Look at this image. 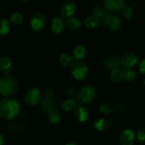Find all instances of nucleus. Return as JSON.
I'll list each match as a JSON object with an SVG mask.
<instances>
[{
  "label": "nucleus",
  "instance_id": "1",
  "mask_svg": "<svg viewBox=\"0 0 145 145\" xmlns=\"http://www.w3.org/2000/svg\"><path fill=\"white\" fill-rule=\"evenodd\" d=\"M20 109L19 100L7 97L0 102V117L5 120H12L19 115Z\"/></svg>",
  "mask_w": 145,
  "mask_h": 145
},
{
  "label": "nucleus",
  "instance_id": "2",
  "mask_svg": "<svg viewBox=\"0 0 145 145\" xmlns=\"http://www.w3.org/2000/svg\"><path fill=\"white\" fill-rule=\"evenodd\" d=\"M19 89V83L12 75L7 74L0 78V95L9 97L14 95Z\"/></svg>",
  "mask_w": 145,
  "mask_h": 145
},
{
  "label": "nucleus",
  "instance_id": "3",
  "mask_svg": "<svg viewBox=\"0 0 145 145\" xmlns=\"http://www.w3.org/2000/svg\"><path fill=\"white\" fill-rule=\"evenodd\" d=\"M96 90L93 86H85L76 94V100L80 104H88L95 99Z\"/></svg>",
  "mask_w": 145,
  "mask_h": 145
},
{
  "label": "nucleus",
  "instance_id": "4",
  "mask_svg": "<svg viewBox=\"0 0 145 145\" xmlns=\"http://www.w3.org/2000/svg\"><path fill=\"white\" fill-rule=\"evenodd\" d=\"M71 72L72 77L76 80L82 81L86 80L88 76V67L83 61H76L71 66Z\"/></svg>",
  "mask_w": 145,
  "mask_h": 145
},
{
  "label": "nucleus",
  "instance_id": "5",
  "mask_svg": "<svg viewBox=\"0 0 145 145\" xmlns=\"http://www.w3.org/2000/svg\"><path fill=\"white\" fill-rule=\"evenodd\" d=\"M41 91L39 88H31L25 93L24 95V101L26 105L29 107L36 106L41 101Z\"/></svg>",
  "mask_w": 145,
  "mask_h": 145
},
{
  "label": "nucleus",
  "instance_id": "6",
  "mask_svg": "<svg viewBox=\"0 0 145 145\" xmlns=\"http://www.w3.org/2000/svg\"><path fill=\"white\" fill-rule=\"evenodd\" d=\"M103 24L104 27L107 30L111 31H115L119 30L122 26V21L118 16L113 14H107L103 19Z\"/></svg>",
  "mask_w": 145,
  "mask_h": 145
},
{
  "label": "nucleus",
  "instance_id": "7",
  "mask_svg": "<svg viewBox=\"0 0 145 145\" xmlns=\"http://www.w3.org/2000/svg\"><path fill=\"white\" fill-rule=\"evenodd\" d=\"M54 90L52 88H46L44 92V99L41 101V110L47 112L51 109L54 108L55 103L53 101Z\"/></svg>",
  "mask_w": 145,
  "mask_h": 145
},
{
  "label": "nucleus",
  "instance_id": "8",
  "mask_svg": "<svg viewBox=\"0 0 145 145\" xmlns=\"http://www.w3.org/2000/svg\"><path fill=\"white\" fill-rule=\"evenodd\" d=\"M46 23V16L43 14L36 13L31 19L30 26L34 31H40L45 27Z\"/></svg>",
  "mask_w": 145,
  "mask_h": 145
},
{
  "label": "nucleus",
  "instance_id": "9",
  "mask_svg": "<svg viewBox=\"0 0 145 145\" xmlns=\"http://www.w3.org/2000/svg\"><path fill=\"white\" fill-rule=\"evenodd\" d=\"M121 64L124 67L132 68L137 64L139 61V56L133 51H127L120 58Z\"/></svg>",
  "mask_w": 145,
  "mask_h": 145
},
{
  "label": "nucleus",
  "instance_id": "10",
  "mask_svg": "<svg viewBox=\"0 0 145 145\" xmlns=\"http://www.w3.org/2000/svg\"><path fill=\"white\" fill-rule=\"evenodd\" d=\"M76 11V5L73 2L68 1L61 6L60 9V14L63 19H70L72 17Z\"/></svg>",
  "mask_w": 145,
  "mask_h": 145
},
{
  "label": "nucleus",
  "instance_id": "11",
  "mask_svg": "<svg viewBox=\"0 0 145 145\" xmlns=\"http://www.w3.org/2000/svg\"><path fill=\"white\" fill-rule=\"evenodd\" d=\"M103 4L109 12H117L125 7V0H103Z\"/></svg>",
  "mask_w": 145,
  "mask_h": 145
},
{
  "label": "nucleus",
  "instance_id": "12",
  "mask_svg": "<svg viewBox=\"0 0 145 145\" xmlns=\"http://www.w3.org/2000/svg\"><path fill=\"white\" fill-rule=\"evenodd\" d=\"M73 116L76 122L79 124H85L89 118L87 109L81 105H78L73 110Z\"/></svg>",
  "mask_w": 145,
  "mask_h": 145
},
{
  "label": "nucleus",
  "instance_id": "13",
  "mask_svg": "<svg viewBox=\"0 0 145 145\" xmlns=\"http://www.w3.org/2000/svg\"><path fill=\"white\" fill-rule=\"evenodd\" d=\"M136 139L135 132L132 129H125L120 135V140L122 145H132Z\"/></svg>",
  "mask_w": 145,
  "mask_h": 145
},
{
  "label": "nucleus",
  "instance_id": "14",
  "mask_svg": "<svg viewBox=\"0 0 145 145\" xmlns=\"http://www.w3.org/2000/svg\"><path fill=\"white\" fill-rule=\"evenodd\" d=\"M66 22L64 21L63 18L56 16L52 19L51 23V29L54 33L56 34H61L65 30Z\"/></svg>",
  "mask_w": 145,
  "mask_h": 145
},
{
  "label": "nucleus",
  "instance_id": "15",
  "mask_svg": "<svg viewBox=\"0 0 145 145\" xmlns=\"http://www.w3.org/2000/svg\"><path fill=\"white\" fill-rule=\"evenodd\" d=\"M103 63H104L105 66L110 70L120 68V67L122 65L120 58L114 55L108 56L106 57L103 61Z\"/></svg>",
  "mask_w": 145,
  "mask_h": 145
},
{
  "label": "nucleus",
  "instance_id": "16",
  "mask_svg": "<svg viewBox=\"0 0 145 145\" xmlns=\"http://www.w3.org/2000/svg\"><path fill=\"white\" fill-rule=\"evenodd\" d=\"M111 120L112 119H107L105 118H98L94 122L93 127L96 130L100 132H105L110 129Z\"/></svg>",
  "mask_w": 145,
  "mask_h": 145
},
{
  "label": "nucleus",
  "instance_id": "17",
  "mask_svg": "<svg viewBox=\"0 0 145 145\" xmlns=\"http://www.w3.org/2000/svg\"><path fill=\"white\" fill-rule=\"evenodd\" d=\"M93 15L97 16L100 19H103L107 14H109V11L103 5V4L97 3L93 6Z\"/></svg>",
  "mask_w": 145,
  "mask_h": 145
},
{
  "label": "nucleus",
  "instance_id": "18",
  "mask_svg": "<svg viewBox=\"0 0 145 145\" xmlns=\"http://www.w3.org/2000/svg\"><path fill=\"white\" fill-rule=\"evenodd\" d=\"M13 68L12 61L9 57H2L0 59V71L5 74H9Z\"/></svg>",
  "mask_w": 145,
  "mask_h": 145
},
{
  "label": "nucleus",
  "instance_id": "19",
  "mask_svg": "<svg viewBox=\"0 0 145 145\" xmlns=\"http://www.w3.org/2000/svg\"><path fill=\"white\" fill-rule=\"evenodd\" d=\"M47 118L50 123L57 125L61 121V114L57 109L52 108L47 112Z\"/></svg>",
  "mask_w": 145,
  "mask_h": 145
},
{
  "label": "nucleus",
  "instance_id": "20",
  "mask_svg": "<svg viewBox=\"0 0 145 145\" xmlns=\"http://www.w3.org/2000/svg\"><path fill=\"white\" fill-rule=\"evenodd\" d=\"M122 78L127 82H132L136 79L137 74L135 71L132 68L123 67L121 69Z\"/></svg>",
  "mask_w": 145,
  "mask_h": 145
},
{
  "label": "nucleus",
  "instance_id": "21",
  "mask_svg": "<svg viewBox=\"0 0 145 145\" xmlns=\"http://www.w3.org/2000/svg\"><path fill=\"white\" fill-rule=\"evenodd\" d=\"M87 48L83 45H78L72 50V56L78 61L83 59L87 56Z\"/></svg>",
  "mask_w": 145,
  "mask_h": 145
},
{
  "label": "nucleus",
  "instance_id": "22",
  "mask_svg": "<svg viewBox=\"0 0 145 145\" xmlns=\"http://www.w3.org/2000/svg\"><path fill=\"white\" fill-rule=\"evenodd\" d=\"M78 106V101L73 98H68L63 102L61 105L63 110L65 112H71L73 111Z\"/></svg>",
  "mask_w": 145,
  "mask_h": 145
},
{
  "label": "nucleus",
  "instance_id": "23",
  "mask_svg": "<svg viewBox=\"0 0 145 145\" xmlns=\"http://www.w3.org/2000/svg\"><path fill=\"white\" fill-rule=\"evenodd\" d=\"M100 22V19L97 18L95 15H90L86 19V26L90 29H96L99 26Z\"/></svg>",
  "mask_w": 145,
  "mask_h": 145
},
{
  "label": "nucleus",
  "instance_id": "24",
  "mask_svg": "<svg viewBox=\"0 0 145 145\" xmlns=\"http://www.w3.org/2000/svg\"><path fill=\"white\" fill-rule=\"evenodd\" d=\"M66 26L69 29L72 31H76L80 29L81 26V22L78 18L71 17L68 19L66 22Z\"/></svg>",
  "mask_w": 145,
  "mask_h": 145
},
{
  "label": "nucleus",
  "instance_id": "25",
  "mask_svg": "<svg viewBox=\"0 0 145 145\" xmlns=\"http://www.w3.org/2000/svg\"><path fill=\"white\" fill-rule=\"evenodd\" d=\"M59 62L64 67H71L74 63V58L69 54H63L60 56Z\"/></svg>",
  "mask_w": 145,
  "mask_h": 145
},
{
  "label": "nucleus",
  "instance_id": "26",
  "mask_svg": "<svg viewBox=\"0 0 145 145\" xmlns=\"http://www.w3.org/2000/svg\"><path fill=\"white\" fill-rule=\"evenodd\" d=\"M11 29V23L5 19H0V36H6Z\"/></svg>",
  "mask_w": 145,
  "mask_h": 145
},
{
  "label": "nucleus",
  "instance_id": "27",
  "mask_svg": "<svg viewBox=\"0 0 145 145\" xmlns=\"http://www.w3.org/2000/svg\"><path fill=\"white\" fill-rule=\"evenodd\" d=\"M122 76L121 70L120 68L112 70L110 73V80L115 84H119L122 80Z\"/></svg>",
  "mask_w": 145,
  "mask_h": 145
},
{
  "label": "nucleus",
  "instance_id": "28",
  "mask_svg": "<svg viewBox=\"0 0 145 145\" xmlns=\"http://www.w3.org/2000/svg\"><path fill=\"white\" fill-rule=\"evenodd\" d=\"M122 19L125 21H129L132 19V16H133V9H132V7L127 6L125 7L123 9H122Z\"/></svg>",
  "mask_w": 145,
  "mask_h": 145
},
{
  "label": "nucleus",
  "instance_id": "29",
  "mask_svg": "<svg viewBox=\"0 0 145 145\" xmlns=\"http://www.w3.org/2000/svg\"><path fill=\"white\" fill-rule=\"evenodd\" d=\"M99 110L103 114H110L113 110V107L108 102H103L100 105Z\"/></svg>",
  "mask_w": 145,
  "mask_h": 145
},
{
  "label": "nucleus",
  "instance_id": "30",
  "mask_svg": "<svg viewBox=\"0 0 145 145\" xmlns=\"http://www.w3.org/2000/svg\"><path fill=\"white\" fill-rule=\"evenodd\" d=\"M23 21V16L22 14L19 13V12H14V13L12 14L9 18V22L11 24L14 25H19Z\"/></svg>",
  "mask_w": 145,
  "mask_h": 145
},
{
  "label": "nucleus",
  "instance_id": "31",
  "mask_svg": "<svg viewBox=\"0 0 145 145\" xmlns=\"http://www.w3.org/2000/svg\"><path fill=\"white\" fill-rule=\"evenodd\" d=\"M136 138L139 144H142L145 143V127H142L138 130Z\"/></svg>",
  "mask_w": 145,
  "mask_h": 145
},
{
  "label": "nucleus",
  "instance_id": "32",
  "mask_svg": "<svg viewBox=\"0 0 145 145\" xmlns=\"http://www.w3.org/2000/svg\"><path fill=\"white\" fill-rule=\"evenodd\" d=\"M139 71L140 73L145 75V58L139 63Z\"/></svg>",
  "mask_w": 145,
  "mask_h": 145
},
{
  "label": "nucleus",
  "instance_id": "33",
  "mask_svg": "<svg viewBox=\"0 0 145 145\" xmlns=\"http://www.w3.org/2000/svg\"><path fill=\"white\" fill-rule=\"evenodd\" d=\"M67 93H68V95L71 96V97H72V96H74L76 95V91H75L74 89H69V90H68V92H67Z\"/></svg>",
  "mask_w": 145,
  "mask_h": 145
},
{
  "label": "nucleus",
  "instance_id": "34",
  "mask_svg": "<svg viewBox=\"0 0 145 145\" xmlns=\"http://www.w3.org/2000/svg\"><path fill=\"white\" fill-rule=\"evenodd\" d=\"M5 143V137L3 135L0 133V145H4Z\"/></svg>",
  "mask_w": 145,
  "mask_h": 145
},
{
  "label": "nucleus",
  "instance_id": "35",
  "mask_svg": "<svg viewBox=\"0 0 145 145\" xmlns=\"http://www.w3.org/2000/svg\"><path fill=\"white\" fill-rule=\"evenodd\" d=\"M65 145H76V142H71V143L66 144H65Z\"/></svg>",
  "mask_w": 145,
  "mask_h": 145
},
{
  "label": "nucleus",
  "instance_id": "36",
  "mask_svg": "<svg viewBox=\"0 0 145 145\" xmlns=\"http://www.w3.org/2000/svg\"><path fill=\"white\" fill-rule=\"evenodd\" d=\"M143 85H144V87H145V79H144V81H143Z\"/></svg>",
  "mask_w": 145,
  "mask_h": 145
},
{
  "label": "nucleus",
  "instance_id": "37",
  "mask_svg": "<svg viewBox=\"0 0 145 145\" xmlns=\"http://www.w3.org/2000/svg\"><path fill=\"white\" fill-rule=\"evenodd\" d=\"M22 1H24V2H28L29 0H22Z\"/></svg>",
  "mask_w": 145,
  "mask_h": 145
}]
</instances>
